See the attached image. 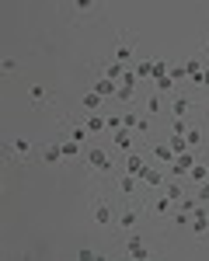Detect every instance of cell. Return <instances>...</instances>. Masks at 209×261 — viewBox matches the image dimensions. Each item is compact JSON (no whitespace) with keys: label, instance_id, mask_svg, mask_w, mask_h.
I'll use <instances>...</instances> for the list:
<instances>
[{"label":"cell","instance_id":"1","mask_svg":"<svg viewBox=\"0 0 209 261\" xmlns=\"http://www.w3.org/2000/svg\"><path fill=\"white\" fill-rule=\"evenodd\" d=\"M84 167H87V178L91 181H104L115 174V161L104 146H87L84 150Z\"/></svg>","mask_w":209,"mask_h":261},{"label":"cell","instance_id":"2","mask_svg":"<svg viewBox=\"0 0 209 261\" xmlns=\"http://www.w3.org/2000/svg\"><path fill=\"white\" fill-rule=\"evenodd\" d=\"M146 220V209L143 202H133V199H122L119 205V216H115V226H119V233H133V230H140V223Z\"/></svg>","mask_w":209,"mask_h":261},{"label":"cell","instance_id":"3","mask_svg":"<svg viewBox=\"0 0 209 261\" xmlns=\"http://www.w3.org/2000/svg\"><path fill=\"white\" fill-rule=\"evenodd\" d=\"M7 161L11 164H21V167H28V164L39 161V150H35V143L28 140V136H14V140H7Z\"/></svg>","mask_w":209,"mask_h":261},{"label":"cell","instance_id":"4","mask_svg":"<svg viewBox=\"0 0 209 261\" xmlns=\"http://www.w3.org/2000/svg\"><path fill=\"white\" fill-rule=\"evenodd\" d=\"M143 209H146V220L153 223H171V216H174V202L164 192H150L143 199Z\"/></svg>","mask_w":209,"mask_h":261},{"label":"cell","instance_id":"5","mask_svg":"<svg viewBox=\"0 0 209 261\" xmlns=\"http://www.w3.org/2000/svg\"><path fill=\"white\" fill-rule=\"evenodd\" d=\"M119 216V209H115V202L108 199V195H94L91 199V223L94 226H112Z\"/></svg>","mask_w":209,"mask_h":261},{"label":"cell","instance_id":"6","mask_svg":"<svg viewBox=\"0 0 209 261\" xmlns=\"http://www.w3.org/2000/svg\"><path fill=\"white\" fill-rule=\"evenodd\" d=\"M112 188H115L119 199H136L143 192V181L136 178V174H129V171H115L112 174Z\"/></svg>","mask_w":209,"mask_h":261},{"label":"cell","instance_id":"7","mask_svg":"<svg viewBox=\"0 0 209 261\" xmlns=\"http://www.w3.org/2000/svg\"><path fill=\"white\" fill-rule=\"evenodd\" d=\"M91 73H94V77H108V81L122 84V81H125V73H129V66L115 63L112 56H98V60L91 63Z\"/></svg>","mask_w":209,"mask_h":261},{"label":"cell","instance_id":"8","mask_svg":"<svg viewBox=\"0 0 209 261\" xmlns=\"http://www.w3.org/2000/svg\"><path fill=\"white\" fill-rule=\"evenodd\" d=\"M66 18L73 21V24H91V21L101 18V4H91V0H77V4H70V7H66Z\"/></svg>","mask_w":209,"mask_h":261},{"label":"cell","instance_id":"9","mask_svg":"<svg viewBox=\"0 0 209 261\" xmlns=\"http://www.w3.org/2000/svg\"><path fill=\"white\" fill-rule=\"evenodd\" d=\"M112 60L122 63V66H133V63H136V39H133V32H122V35H119L115 49H112Z\"/></svg>","mask_w":209,"mask_h":261},{"label":"cell","instance_id":"10","mask_svg":"<svg viewBox=\"0 0 209 261\" xmlns=\"http://www.w3.org/2000/svg\"><path fill=\"white\" fill-rule=\"evenodd\" d=\"M167 115H171V119H195V98L174 94V98L167 101Z\"/></svg>","mask_w":209,"mask_h":261},{"label":"cell","instance_id":"11","mask_svg":"<svg viewBox=\"0 0 209 261\" xmlns=\"http://www.w3.org/2000/svg\"><path fill=\"white\" fill-rule=\"evenodd\" d=\"M125 254L129 258H136V261H146V258H153V251L146 247V241H143V233L140 230H133V233H125Z\"/></svg>","mask_w":209,"mask_h":261},{"label":"cell","instance_id":"12","mask_svg":"<svg viewBox=\"0 0 209 261\" xmlns=\"http://www.w3.org/2000/svg\"><path fill=\"white\" fill-rule=\"evenodd\" d=\"M140 181H143L146 195H150V192H161V188L167 185V167H161V164H150L143 174H140Z\"/></svg>","mask_w":209,"mask_h":261},{"label":"cell","instance_id":"13","mask_svg":"<svg viewBox=\"0 0 209 261\" xmlns=\"http://www.w3.org/2000/svg\"><path fill=\"white\" fill-rule=\"evenodd\" d=\"M150 143V146H146V157H150V164H161V167H171V161H174V157H178V153H174V150H171V146H167V140H146Z\"/></svg>","mask_w":209,"mask_h":261},{"label":"cell","instance_id":"14","mask_svg":"<svg viewBox=\"0 0 209 261\" xmlns=\"http://www.w3.org/2000/svg\"><path fill=\"white\" fill-rule=\"evenodd\" d=\"M60 129H63L60 136H70L73 143H81V146L87 143V136H91V133H87V125H84V122H77L73 115H66V119H60Z\"/></svg>","mask_w":209,"mask_h":261},{"label":"cell","instance_id":"15","mask_svg":"<svg viewBox=\"0 0 209 261\" xmlns=\"http://www.w3.org/2000/svg\"><path fill=\"white\" fill-rule=\"evenodd\" d=\"M146 167H150V157H146V153H140V150H133V153H125V157H122V171L136 174V178L143 174Z\"/></svg>","mask_w":209,"mask_h":261},{"label":"cell","instance_id":"16","mask_svg":"<svg viewBox=\"0 0 209 261\" xmlns=\"http://www.w3.org/2000/svg\"><path fill=\"white\" fill-rule=\"evenodd\" d=\"M28 105H32V108H49V105H53V91L42 87V84H32V87H28Z\"/></svg>","mask_w":209,"mask_h":261},{"label":"cell","instance_id":"17","mask_svg":"<svg viewBox=\"0 0 209 261\" xmlns=\"http://www.w3.org/2000/svg\"><path fill=\"white\" fill-rule=\"evenodd\" d=\"M42 164H45V167H63V164H66V157H63V150H60L56 140L42 146Z\"/></svg>","mask_w":209,"mask_h":261},{"label":"cell","instance_id":"18","mask_svg":"<svg viewBox=\"0 0 209 261\" xmlns=\"http://www.w3.org/2000/svg\"><path fill=\"white\" fill-rule=\"evenodd\" d=\"M202 181H209V157H199L195 167L185 174V185H192V188H195V185H202Z\"/></svg>","mask_w":209,"mask_h":261},{"label":"cell","instance_id":"19","mask_svg":"<svg viewBox=\"0 0 209 261\" xmlns=\"http://www.w3.org/2000/svg\"><path fill=\"white\" fill-rule=\"evenodd\" d=\"M188 230H192V237H209V205H202V209L192 216Z\"/></svg>","mask_w":209,"mask_h":261},{"label":"cell","instance_id":"20","mask_svg":"<svg viewBox=\"0 0 209 261\" xmlns=\"http://www.w3.org/2000/svg\"><path fill=\"white\" fill-rule=\"evenodd\" d=\"M112 146L119 150V153H133L136 150V133H129V129H122V133H112Z\"/></svg>","mask_w":209,"mask_h":261},{"label":"cell","instance_id":"21","mask_svg":"<svg viewBox=\"0 0 209 261\" xmlns=\"http://www.w3.org/2000/svg\"><path fill=\"white\" fill-rule=\"evenodd\" d=\"M56 143H60L66 164H73V161H81V157H84V146H81V143H73L70 136H56Z\"/></svg>","mask_w":209,"mask_h":261},{"label":"cell","instance_id":"22","mask_svg":"<svg viewBox=\"0 0 209 261\" xmlns=\"http://www.w3.org/2000/svg\"><path fill=\"white\" fill-rule=\"evenodd\" d=\"M104 108H108V105H104V98L98 94V91H84L81 112H87V115H91V112H104Z\"/></svg>","mask_w":209,"mask_h":261},{"label":"cell","instance_id":"23","mask_svg":"<svg viewBox=\"0 0 209 261\" xmlns=\"http://www.w3.org/2000/svg\"><path fill=\"white\" fill-rule=\"evenodd\" d=\"M91 91H98L104 101H112V98H115V91H119V84L108 81V77H91Z\"/></svg>","mask_w":209,"mask_h":261},{"label":"cell","instance_id":"24","mask_svg":"<svg viewBox=\"0 0 209 261\" xmlns=\"http://www.w3.org/2000/svg\"><path fill=\"white\" fill-rule=\"evenodd\" d=\"M188 188H192V185H185V181H174V178H167V185L161 188V192H164L167 199H171L174 205H178V202L185 199V192H188Z\"/></svg>","mask_w":209,"mask_h":261},{"label":"cell","instance_id":"25","mask_svg":"<svg viewBox=\"0 0 209 261\" xmlns=\"http://www.w3.org/2000/svg\"><path fill=\"white\" fill-rule=\"evenodd\" d=\"M84 125H87V133H91V136H101V133H108V122H104V112H91V115L84 119Z\"/></svg>","mask_w":209,"mask_h":261},{"label":"cell","instance_id":"26","mask_svg":"<svg viewBox=\"0 0 209 261\" xmlns=\"http://www.w3.org/2000/svg\"><path fill=\"white\" fill-rule=\"evenodd\" d=\"M146 112L143 115H150V119H157V115H161V112H164L167 105H164V98H161V94H157V91H153V94H146V105H143Z\"/></svg>","mask_w":209,"mask_h":261},{"label":"cell","instance_id":"27","mask_svg":"<svg viewBox=\"0 0 209 261\" xmlns=\"http://www.w3.org/2000/svg\"><path fill=\"white\" fill-rule=\"evenodd\" d=\"M133 73H136V81H153V60H136Z\"/></svg>","mask_w":209,"mask_h":261},{"label":"cell","instance_id":"28","mask_svg":"<svg viewBox=\"0 0 209 261\" xmlns=\"http://www.w3.org/2000/svg\"><path fill=\"white\" fill-rule=\"evenodd\" d=\"M153 119L150 115H140V122H136V140H153Z\"/></svg>","mask_w":209,"mask_h":261},{"label":"cell","instance_id":"29","mask_svg":"<svg viewBox=\"0 0 209 261\" xmlns=\"http://www.w3.org/2000/svg\"><path fill=\"white\" fill-rule=\"evenodd\" d=\"M174 87H178L174 77H157V81H153V91H157V94H171Z\"/></svg>","mask_w":209,"mask_h":261},{"label":"cell","instance_id":"30","mask_svg":"<svg viewBox=\"0 0 209 261\" xmlns=\"http://www.w3.org/2000/svg\"><path fill=\"white\" fill-rule=\"evenodd\" d=\"M115 101H119V105H133V101H136V87H125V84H119Z\"/></svg>","mask_w":209,"mask_h":261},{"label":"cell","instance_id":"31","mask_svg":"<svg viewBox=\"0 0 209 261\" xmlns=\"http://www.w3.org/2000/svg\"><path fill=\"white\" fill-rule=\"evenodd\" d=\"M167 146H171L174 153H185V150H188V140H185V136H174V133H167Z\"/></svg>","mask_w":209,"mask_h":261},{"label":"cell","instance_id":"32","mask_svg":"<svg viewBox=\"0 0 209 261\" xmlns=\"http://www.w3.org/2000/svg\"><path fill=\"white\" fill-rule=\"evenodd\" d=\"M136 122H140V112L125 108V112H122V129H129V133H136Z\"/></svg>","mask_w":209,"mask_h":261},{"label":"cell","instance_id":"33","mask_svg":"<svg viewBox=\"0 0 209 261\" xmlns=\"http://www.w3.org/2000/svg\"><path fill=\"white\" fill-rule=\"evenodd\" d=\"M104 122H108V136H112V133H122V115L108 112V115H104Z\"/></svg>","mask_w":209,"mask_h":261},{"label":"cell","instance_id":"34","mask_svg":"<svg viewBox=\"0 0 209 261\" xmlns=\"http://www.w3.org/2000/svg\"><path fill=\"white\" fill-rule=\"evenodd\" d=\"M192 192H195V199L202 202V205H209V181H202V185H195Z\"/></svg>","mask_w":209,"mask_h":261},{"label":"cell","instance_id":"35","mask_svg":"<svg viewBox=\"0 0 209 261\" xmlns=\"http://www.w3.org/2000/svg\"><path fill=\"white\" fill-rule=\"evenodd\" d=\"M167 73H171L167 60H153V81H157V77H167Z\"/></svg>","mask_w":209,"mask_h":261},{"label":"cell","instance_id":"36","mask_svg":"<svg viewBox=\"0 0 209 261\" xmlns=\"http://www.w3.org/2000/svg\"><path fill=\"white\" fill-rule=\"evenodd\" d=\"M4 73H18V60H4Z\"/></svg>","mask_w":209,"mask_h":261},{"label":"cell","instance_id":"37","mask_svg":"<svg viewBox=\"0 0 209 261\" xmlns=\"http://www.w3.org/2000/svg\"><path fill=\"white\" fill-rule=\"evenodd\" d=\"M202 53H206V60H209V49H206V45H202Z\"/></svg>","mask_w":209,"mask_h":261},{"label":"cell","instance_id":"38","mask_svg":"<svg viewBox=\"0 0 209 261\" xmlns=\"http://www.w3.org/2000/svg\"><path fill=\"white\" fill-rule=\"evenodd\" d=\"M202 45H206V49H209V35H206V42H202Z\"/></svg>","mask_w":209,"mask_h":261},{"label":"cell","instance_id":"39","mask_svg":"<svg viewBox=\"0 0 209 261\" xmlns=\"http://www.w3.org/2000/svg\"><path fill=\"white\" fill-rule=\"evenodd\" d=\"M206 153H209V150H206Z\"/></svg>","mask_w":209,"mask_h":261}]
</instances>
